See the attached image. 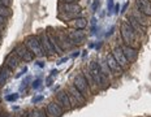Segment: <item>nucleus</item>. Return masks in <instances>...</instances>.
<instances>
[{"mask_svg": "<svg viewBox=\"0 0 151 117\" xmlns=\"http://www.w3.org/2000/svg\"><path fill=\"white\" fill-rule=\"evenodd\" d=\"M136 8L146 16L151 17V1L149 0H136Z\"/></svg>", "mask_w": 151, "mask_h": 117, "instance_id": "19", "label": "nucleus"}, {"mask_svg": "<svg viewBox=\"0 0 151 117\" xmlns=\"http://www.w3.org/2000/svg\"><path fill=\"white\" fill-rule=\"evenodd\" d=\"M58 73H59L58 69H52V70H51V77H56V75H58Z\"/></svg>", "mask_w": 151, "mask_h": 117, "instance_id": "37", "label": "nucleus"}, {"mask_svg": "<svg viewBox=\"0 0 151 117\" xmlns=\"http://www.w3.org/2000/svg\"><path fill=\"white\" fill-rule=\"evenodd\" d=\"M27 117H47L45 109H30L27 111Z\"/></svg>", "mask_w": 151, "mask_h": 117, "instance_id": "26", "label": "nucleus"}, {"mask_svg": "<svg viewBox=\"0 0 151 117\" xmlns=\"http://www.w3.org/2000/svg\"><path fill=\"white\" fill-rule=\"evenodd\" d=\"M7 115H8L7 112H3V111L0 112V117H7Z\"/></svg>", "mask_w": 151, "mask_h": 117, "instance_id": "45", "label": "nucleus"}, {"mask_svg": "<svg viewBox=\"0 0 151 117\" xmlns=\"http://www.w3.org/2000/svg\"><path fill=\"white\" fill-rule=\"evenodd\" d=\"M18 98H20V95H18L17 93H13V94H9V95L5 96V100H7V102H16Z\"/></svg>", "mask_w": 151, "mask_h": 117, "instance_id": "29", "label": "nucleus"}, {"mask_svg": "<svg viewBox=\"0 0 151 117\" xmlns=\"http://www.w3.org/2000/svg\"><path fill=\"white\" fill-rule=\"evenodd\" d=\"M67 61H68V57H64V59H61L58 64H64V62H67Z\"/></svg>", "mask_w": 151, "mask_h": 117, "instance_id": "44", "label": "nucleus"}, {"mask_svg": "<svg viewBox=\"0 0 151 117\" xmlns=\"http://www.w3.org/2000/svg\"><path fill=\"white\" fill-rule=\"evenodd\" d=\"M113 31H115V27H111V30H109L108 31V34H106V37H109V35H112V34H113Z\"/></svg>", "mask_w": 151, "mask_h": 117, "instance_id": "41", "label": "nucleus"}, {"mask_svg": "<svg viewBox=\"0 0 151 117\" xmlns=\"http://www.w3.org/2000/svg\"><path fill=\"white\" fill-rule=\"evenodd\" d=\"M0 16L5 18H9L12 16V11L9 7H4V5H0Z\"/></svg>", "mask_w": 151, "mask_h": 117, "instance_id": "27", "label": "nucleus"}, {"mask_svg": "<svg viewBox=\"0 0 151 117\" xmlns=\"http://www.w3.org/2000/svg\"><path fill=\"white\" fill-rule=\"evenodd\" d=\"M30 81H31V78H30V77H26V78H25V80L22 81V83H21V86H20L21 90H25V88L29 86V82H30Z\"/></svg>", "mask_w": 151, "mask_h": 117, "instance_id": "31", "label": "nucleus"}, {"mask_svg": "<svg viewBox=\"0 0 151 117\" xmlns=\"http://www.w3.org/2000/svg\"><path fill=\"white\" fill-rule=\"evenodd\" d=\"M40 85H42V80H40V78H37V80H34L33 82H31V87H33L34 90L39 88V87H40Z\"/></svg>", "mask_w": 151, "mask_h": 117, "instance_id": "30", "label": "nucleus"}, {"mask_svg": "<svg viewBox=\"0 0 151 117\" xmlns=\"http://www.w3.org/2000/svg\"><path fill=\"white\" fill-rule=\"evenodd\" d=\"M119 12H120V5H119V3H117V4H115V7H113V13L117 14Z\"/></svg>", "mask_w": 151, "mask_h": 117, "instance_id": "35", "label": "nucleus"}, {"mask_svg": "<svg viewBox=\"0 0 151 117\" xmlns=\"http://www.w3.org/2000/svg\"><path fill=\"white\" fill-rule=\"evenodd\" d=\"M46 82H47V83H46L47 86H51V85H52V77H51V75H50V77L47 78V81H46Z\"/></svg>", "mask_w": 151, "mask_h": 117, "instance_id": "38", "label": "nucleus"}, {"mask_svg": "<svg viewBox=\"0 0 151 117\" xmlns=\"http://www.w3.org/2000/svg\"><path fill=\"white\" fill-rule=\"evenodd\" d=\"M12 77V70L8 69L5 65L0 66V88L4 87V85L9 81V78Z\"/></svg>", "mask_w": 151, "mask_h": 117, "instance_id": "20", "label": "nucleus"}, {"mask_svg": "<svg viewBox=\"0 0 151 117\" xmlns=\"http://www.w3.org/2000/svg\"><path fill=\"white\" fill-rule=\"evenodd\" d=\"M55 102L64 109V112H69V111L73 109L70 104V100H69V96H68V91L67 90H61L56 94L55 96Z\"/></svg>", "mask_w": 151, "mask_h": 117, "instance_id": "7", "label": "nucleus"}, {"mask_svg": "<svg viewBox=\"0 0 151 117\" xmlns=\"http://www.w3.org/2000/svg\"><path fill=\"white\" fill-rule=\"evenodd\" d=\"M58 9L65 13H81V7L77 3H59Z\"/></svg>", "mask_w": 151, "mask_h": 117, "instance_id": "15", "label": "nucleus"}, {"mask_svg": "<svg viewBox=\"0 0 151 117\" xmlns=\"http://www.w3.org/2000/svg\"><path fill=\"white\" fill-rule=\"evenodd\" d=\"M69 29H76V30H85V27L87 26V21L83 17H76L74 20L68 22Z\"/></svg>", "mask_w": 151, "mask_h": 117, "instance_id": "18", "label": "nucleus"}, {"mask_svg": "<svg viewBox=\"0 0 151 117\" xmlns=\"http://www.w3.org/2000/svg\"><path fill=\"white\" fill-rule=\"evenodd\" d=\"M113 7H115L113 0H107V14L108 16L113 13Z\"/></svg>", "mask_w": 151, "mask_h": 117, "instance_id": "28", "label": "nucleus"}, {"mask_svg": "<svg viewBox=\"0 0 151 117\" xmlns=\"http://www.w3.org/2000/svg\"><path fill=\"white\" fill-rule=\"evenodd\" d=\"M0 112H1V111H0Z\"/></svg>", "mask_w": 151, "mask_h": 117, "instance_id": "49", "label": "nucleus"}, {"mask_svg": "<svg viewBox=\"0 0 151 117\" xmlns=\"http://www.w3.org/2000/svg\"><path fill=\"white\" fill-rule=\"evenodd\" d=\"M13 52L20 57L21 61H24V62H29L34 59V55L29 51V48H27L26 44H25L24 42L16 44L14 48H13Z\"/></svg>", "mask_w": 151, "mask_h": 117, "instance_id": "6", "label": "nucleus"}, {"mask_svg": "<svg viewBox=\"0 0 151 117\" xmlns=\"http://www.w3.org/2000/svg\"><path fill=\"white\" fill-rule=\"evenodd\" d=\"M69 39L72 40V43L74 44H81L83 43L85 38H86V33L83 30H76V29H68L67 30Z\"/></svg>", "mask_w": 151, "mask_h": 117, "instance_id": "13", "label": "nucleus"}, {"mask_svg": "<svg viewBox=\"0 0 151 117\" xmlns=\"http://www.w3.org/2000/svg\"><path fill=\"white\" fill-rule=\"evenodd\" d=\"M112 56L115 57V60L119 62V65L121 66L122 69H128V66H129V64L130 62L128 61V59L125 57V55H124V52H122V50H121V46L119 44V46H116V47H113L112 48Z\"/></svg>", "mask_w": 151, "mask_h": 117, "instance_id": "8", "label": "nucleus"}, {"mask_svg": "<svg viewBox=\"0 0 151 117\" xmlns=\"http://www.w3.org/2000/svg\"><path fill=\"white\" fill-rule=\"evenodd\" d=\"M60 3H78V0H60Z\"/></svg>", "mask_w": 151, "mask_h": 117, "instance_id": "39", "label": "nucleus"}, {"mask_svg": "<svg viewBox=\"0 0 151 117\" xmlns=\"http://www.w3.org/2000/svg\"><path fill=\"white\" fill-rule=\"evenodd\" d=\"M127 22L129 25H130L134 29V31L138 34L139 37H145L146 35V27H143L142 25H139L138 22L136 21V18L134 17H132L130 14H128V18H127Z\"/></svg>", "mask_w": 151, "mask_h": 117, "instance_id": "17", "label": "nucleus"}, {"mask_svg": "<svg viewBox=\"0 0 151 117\" xmlns=\"http://www.w3.org/2000/svg\"><path fill=\"white\" fill-rule=\"evenodd\" d=\"M38 65H39V66H40V68H43V66H45V64H43V62H42V61H38Z\"/></svg>", "mask_w": 151, "mask_h": 117, "instance_id": "46", "label": "nucleus"}, {"mask_svg": "<svg viewBox=\"0 0 151 117\" xmlns=\"http://www.w3.org/2000/svg\"><path fill=\"white\" fill-rule=\"evenodd\" d=\"M47 35H48V38H50V42H51L52 47L55 48L56 55H61V53L64 52V51H63V50L60 48V46H59L58 42H56V38H55V33H53V29H51V27H50L48 31H47Z\"/></svg>", "mask_w": 151, "mask_h": 117, "instance_id": "23", "label": "nucleus"}, {"mask_svg": "<svg viewBox=\"0 0 151 117\" xmlns=\"http://www.w3.org/2000/svg\"><path fill=\"white\" fill-rule=\"evenodd\" d=\"M78 14L80 13H65V12H59L58 17H59V20H61V21H64V22H67L68 24L69 21L74 20L76 17H80Z\"/></svg>", "mask_w": 151, "mask_h": 117, "instance_id": "25", "label": "nucleus"}, {"mask_svg": "<svg viewBox=\"0 0 151 117\" xmlns=\"http://www.w3.org/2000/svg\"><path fill=\"white\" fill-rule=\"evenodd\" d=\"M129 14H130L132 17L136 18V21H137L139 25H142L143 27H149V26H151V17H149V16H146L145 13H142L141 11H138L136 7L132 9L130 13H129Z\"/></svg>", "mask_w": 151, "mask_h": 117, "instance_id": "10", "label": "nucleus"}, {"mask_svg": "<svg viewBox=\"0 0 151 117\" xmlns=\"http://www.w3.org/2000/svg\"><path fill=\"white\" fill-rule=\"evenodd\" d=\"M78 56H80V51H76L72 53V57H78Z\"/></svg>", "mask_w": 151, "mask_h": 117, "instance_id": "43", "label": "nucleus"}, {"mask_svg": "<svg viewBox=\"0 0 151 117\" xmlns=\"http://www.w3.org/2000/svg\"><path fill=\"white\" fill-rule=\"evenodd\" d=\"M98 64H99V68H100V70H102V73L104 74V75H107L109 80H112V78L115 77V75H113V73L111 72V69H109V66L107 65L106 60H104V61H99Z\"/></svg>", "mask_w": 151, "mask_h": 117, "instance_id": "24", "label": "nucleus"}, {"mask_svg": "<svg viewBox=\"0 0 151 117\" xmlns=\"http://www.w3.org/2000/svg\"><path fill=\"white\" fill-rule=\"evenodd\" d=\"M43 99H45V96H43V95H38L35 98H33V100H31V102H33V104H38V103L42 102Z\"/></svg>", "mask_w": 151, "mask_h": 117, "instance_id": "32", "label": "nucleus"}, {"mask_svg": "<svg viewBox=\"0 0 151 117\" xmlns=\"http://www.w3.org/2000/svg\"><path fill=\"white\" fill-rule=\"evenodd\" d=\"M82 74L85 75V78H86V82H87V85H89L91 93H93V94H96L98 91H100L99 87H98V85H96V82L94 81V78L91 77V74L89 73V70H87V69H85V70L82 72Z\"/></svg>", "mask_w": 151, "mask_h": 117, "instance_id": "22", "label": "nucleus"}, {"mask_svg": "<svg viewBox=\"0 0 151 117\" xmlns=\"http://www.w3.org/2000/svg\"><path fill=\"white\" fill-rule=\"evenodd\" d=\"M106 62H107V65L109 66V69H111V72L113 73L115 77H117V75L120 77V75H122V73H124V69L119 65V62L115 60V57L112 56V53H108V55L106 56Z\"/></svg>", "mask_w": 151, "mask_h": 117, "instance_id": "12", "label": "nucleus"}, {"mask_svg": "<svg viewBox=\"0 0 151 117\" xmlns=\"http://www.w3.org/2000/svg\"><path fill=\"white\" fill-rule=\"evenodd\" d=\"M5 20H7V18H5V17H3V16H0V26H1V25L4 24Z\"/></svg>", "mask_w": 151, "mask_h": 117, "instance_id": "42", "label": "nucleus"}, {"mask_svg": "<svg viewBox=\"0 0 151 117\" xmlns=\"http://www.w3.org/2000/svg\"><path fill=\"white\" fill-rule=\"evenodd\" d=\"M26 72H27V68H26V66H24V69H22V70H21V72H20V73H18L17 75H16V77H17V78H18V77H21V75L25 74V73H26Z\"/></svg>", "mask_w": 151, "mask_h": 117, "instance_id": "36", "label": "nucleus"}, {"mask_svg": "<svg viewBox=\"0 0 151 117\" xmlns=\"http://www.w3.org/2000/svg\"><path fill=\"white\" fill-rule=\"evenodd\" d=\"M20 64H21V60H20V57H18L16 53L12 51L11 53H8L7 56H5V60H4V65L7 66L8 69H11L12 72L14 70V69H17L18 66H20Z\"/></svg>", "mask_w": 151, "mask_h": 117, "instance_id": "14", "label": "nucleus"}, {"mask_svg": "<svg viewBox=\"0 0 151 117\" xmlns=\"http://www.w3.org/2000/svg\"><path fill=\"white\" fill-rule=\"evenodd\" d=\"M68 91H69V93H70L72 95H73V96L76 98V99H77V102H78V104H80V107H82V106H85V104H86L87 99H86V98H85V96L82 95V94H81L80 91H78L77 88H76V87H74L72 83L69 85Z\"/></svg>", "mask_w": 151, "mask_h": 117, "instance_id": "21", "label": "nucleus"}, {"mask_svg": "<svg viewBox=\"0 0 151 117\" xmlns=\"http://www.w3.org/2000/svg\"><path fill=\"white\" fill-rule=\"evenodd\" d=\"M120 35L125 46L133 47V48H139V35L134 31V29L128 24L127 21L121 22L120 26Z\"/></svg>", "mask_w": 151, "mask_h": 117, "instance_id": "1", "label": "nucleus"}, {"mask_svg": "<svg viewBox=\"0 0 151 117\" xmlns=\"http://www.w3.org/2000/svg\"><path fill=\"white\" fill-rule=\"evenodd\" d=\"M1 99H3V96H1V94H0V102H1Z\"/></svg>", "mask_w": 151, "mask_h": 117, "instance_id": "47", "label": "nucleus"}, {"mask_svg": "<svg viewBox=\"0 0 151 117\" xmlns=\"http://www.w3.org/2000/svg\"><path fill=\"white\" fill-rule=\"evenodd\" d=\"M149 1H151V0H149Z\"/></svg>", "mask_w": 151, "mask_h": 117, "instance_id": "48", "label": "nucleus"}, {"mask_svg": "<svg viewBox=\"0 0 151 117\" xmlns=\"http://www.w3.org/2000/svg\"><path fill=\"white\" fill-rule=\"evenodd\" d=\"M38 38H39V42H40V44H42V48H43V51H45L46 56L55 55V53H56L55 48H53L51 42H50V38H48V35H47V31L40 33L39 35H38Z\"/></svg>", "mask_w": 151, "mask_h": 117, "instance_id": "9", "label": "nucleus"}, {"mask_svg": "<svg viewBox=\"0 0 151 117\" xmlns=\"http://www.w3.org/2000/svg\"><path fill=\"white\" fill-rule=\"evenodd\" d=\"M53 33H55L56 42H58V44L60 46V48L63 50V51H67V50H70V48H73V47H74V44L72 43L70 39H69L67 30H65V31H63V30H53Z\"/></svg>", "mask_w": 151, "mask_h": 117, "instance_id": "5", "label": "nucleus"}, {"mask_svg": "<svg viewBox=\"0 0 151 117\" xmlns=\"http://www.w3.org/2000/svg\"><path fill=\"white\" fill-rule=\"evenodd\" d=\"M128 7H129V1H128V3H125V4H124V5H122V8H121L120 13H122V14H124V13H125V12H127V9H128Z\"/></svg>", "mask_w": 151, "mask_h": 117, "instance_id": "34", "label": "nucleus"}, {"mask_svg": "<svg viewBox=\"0 0 151 117\" xmlns=\"http://www.w3.org/2000/svg\"><path fill=\"white\" fill-rule=\"evenodd\" d=\"M99 3H100V0H94L93 7H91V9H93V12H96V9H98V7H99Z\"/></svg>", "mask_w": 151, "mask_h": 117, "instance_id": "33", "label": "nucleus"}, {"mask_svg": "<svg viewBox=\"0 0 151 117\" xmlns=\"http://www.w3.org/2000/svg\"><path fill=\"white\" fill-rule=\"evenodd\" d=\"M87 70H89V73L91 74V77L94 78V81L96 82L99 90L100 91L107 90V87H108L109 83H111V80H109L107 75H104L102 73V70H100L98 62H96V61H91L89 64V66H87Z\"/></svg>", "mask_w": 151, "mask_h": 117, "instance_id": "2", "label": "nucleus"}, {"mask_svg": "<svg viewBox=\"0 0 151 117\" xmlns=\"http://www.w3.org/2000/svg\"><path fill=\"white\" fill-rule=\"evenodd\" d=\"M45 112L47 117H61L64 115V109L56 102H51L45 107Z\"/></svg>", "mask_w": 151, "mask_h": 117, "instance_id": "11", "label": "nucleus"}, {"mask_svg": "<svg viewBox=\"0 0 151 117\" xmlns=\"http://www.w3.org/2000/svg\"><path fill=\"white\" fill-rule=\"evenodd\" d=\"M16 117H27V112H22V113H18Z\"/></svg>", "mask_w": 151, "mask_h": 117, "instance_id": "40", "label": "nucleus"}, {"mask_svg": "<svg viewBox=\"0 0 151 117\" xmlns=\"http://www.w3.org/2000/svg\"><path fill=\"white\" fill-rule=\"evenodd\" d=\"M24 43L26 44V47L29 48V51L34 55V57H43V56H46V53L42 48V44H40V42H39L38 35H29L26 39H25Z\"/></svg>", "mask_w": 151, "mask_h": 117, "instance_id": "3", "label": "nucleus"}, {"mask_svg": "<svg viewBox=\"0 0 151 117\" xmlns=\"http://www.w3.org/2000/svg\"><path fill=\"white\" fill-rule=\"evenodd\" d=\"M120 46H121V50H122V52H124L125 57L128 59L129 62L137 61V59H138V50H137V48H133V47L125 46V44H120Z\"/></svg>", "mask_w": 151, "mask_h": 117, "instance_id": "16", "label": "nucleus"}, {"mask_svg": "<svg viewBox=\"0 0 151 117\" xmlns=\"http://www.w3.org/2000/svg\"><path fill=\"white\" fill-rule=\"evenodd\" d=\"M72 85L77 88L78 91H80L82 95L86 98H90L91 95H94L93 93H91V90H90V87H89V85H87V82H86V78H85V75L82 73H78L76 77L73 78V82H72Z\"/></svg>", "mask_w": 151, "mask_h": 117, "instance_id": "4", "label": "nucleus"}]
</instances>
